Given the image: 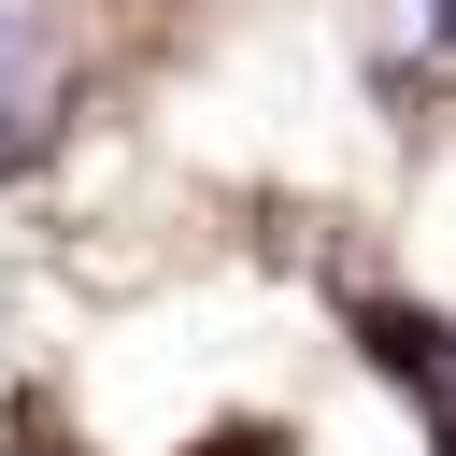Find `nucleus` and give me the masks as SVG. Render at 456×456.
<instances>
[{
    "label": "nucleus",
    "instance_id": "1",
    "mask_svg": "<svg viewBox=\"0 0 456 456\" xmlns=\"http://www.w3.org/2000/svg\"><path fill=\"white\" fill-rule=\"evenodd\" d=\"M428 28H442V43H456V0H428Z\"/></svg>",
    "mask_w": 456,
    "mask_h": 456
}]
</instances>
